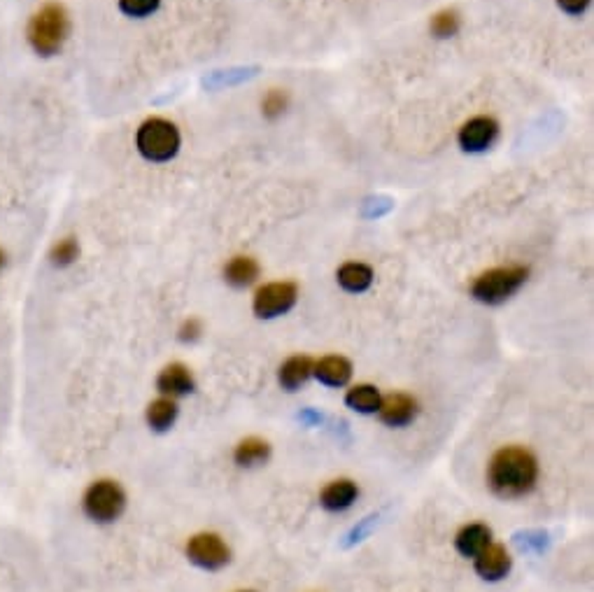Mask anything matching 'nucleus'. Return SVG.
Listing matches in <instances>:
<instances>
[{
  "label": "nucleus",
  "instance_id": "obj_3",
  "mask_svg": "<svg viewBox=\"0 0 594 592\" xmlns=\"http://www.w3.org/2000/svg\"><path fill=\"white\" fill-rule=\"evenodd\" d=\"M529 278L527 267H499L492 271H485L471 284V294L475 301L487 303V306H499L508 301L510 296L520 292Z\"/></svg>",
  "mask_w": 594,
  "mask_h": 592
},
{
  "label": "nucleus",
  "instance_id": "obj_24",
  "mask_svg": "<svg viewBox=\"0 0 594 592\" xmlns=\"http://www.w3.org/2000/svg\"><path fill=\"white\" fill-rule=\"evenodd\" d=\"M161 5V0H120V10L128 17H147L156 12Z\"/></svg>",
  "mask_w": 594,
  "mask_h": 592
},
{
  "label": "nucleus",
  "instance_id": "obj_22",
  "mask_svg": "<svg viewBox=\"0 0 594 592\" xmlns=\"http://www.w3.org/2000/svg\"><path fill=\"white\" fill-rule=\"evenodd\" d=\"M78 257H79V243L72 236L61 238L54 248H52V252H49V259H52V264H54L56 268L70 267V264L78 261Z\"/></svg>",
  "mask_w": 594,
  "mask_h": 592
},
{
  "label": "nucleus",
  "instance_id": "obj_16",
  "mask_svg": "<svg viewBox=\"0 0 594 592\" xmlns=\"http://www.w3.org/2000/svg\"><path fill=\"white\" fill-rule=\"evenodd\" d=\"M336 278L345 292L361 294V292H367L373 284V268L367 267V264H359V261H350V264H342L338 268Z\"/></svg>",
  "mask_w": 594,
  "mask_h": 592
},
{
  "label": "nucleus",
  "instance_id": "obj_19",
  "mask_svg": "<svg viewBox=\"0 0 594 592\" xmlns=\"http://www.w3.org/2000/svg\"><path fill=\"white\" fill-rule=\"evenodd\" d=\"M257 278H259V264L257 259H252V257H234V259L224 267V280H227L231 287H238V290L250 287Z\"/></svg>",
  "mask_w": 594,
  "mask_h": 592
},
{
  "label": "nucleus",
  "instance_id": "obj_25",
  "mask_svg": "<svg viewBox=\"0 0 594 592\" xmlns=\"http://www.w3.org/2000/svg\"><path fill=\"white\" fill-rule=\"evenodd\" d=\"M201 333H203V325H201V320H196V317H189V320L180 326L177 339H180L182 343H194V341L201 339Z\"/></svg>",
  "mask_w": 594,
  "mask_h": 592
},
{
  "label": "nucleus",
  "instance_id": "obj_4",
  "mask_svg": "<svg viewBox=\"0 0 594 592\" xmlns=\"http://www.w3.org/2000/svg\"><path fill=\"white\" fill-rule=\"evenodd\" d=\"M136 145H138V152L147 161H170L177 154V150H180V131H177L173 121L152 117V119L140 124Z\"/></svg>",
  "mask_w": 594,
  "mask_h": 592
},
{
  "label": "nucleus",
  "instance_id": "obj_1",
  "mask_svg": "<svg viewBox=\"0 0 594 592\" xmlns=\"http://www.w3.org/2000/svg\"><path fill=\"white\" fill-rule=\"evenodd\" d=\"M539 481V462L527 448L506 446L487 466V485L501 499H517L529 495Z\"/></svg>",
  "mask_w": 594,
  "mask_h": 592
},
{
  "label": "nucleus",
  "instance_id": "obj_18",
  "mask_svg": "<svg viewBox=\"0 0 594 592\" xmlns=\"http://www.w3.org/2000/svg\"><path fill=\"white\" fill-rule=\"evenodd\" d=\"M270 457V443L264 439H257V436H250V439H243L234 450V459L238 466H245V469H252V466L264 465Z\"/></svg>",
  "mask_w": 594,
  "mask_h": 592
},
{
  "label": "nucleus",
  "instance_id": "obj_27",
  "mask_svg": "<svg viewBox=\"0 0 594 592\" xmlns=\"http://www.w3.org/2000/svg\"><path fill=\"white\" fill-rule=\"evenodd\" d=\"M3 264H5V254H3V250H0V268H3Z\"/></svg>",
  "mask_w": 594,
  "mask_h": 592
},
{
  "label": "nucleus",
  "instance_id": "obj_5",
  "mask_svg": "<svg viewBox=\"0 0 594 592\" xmlns=\"http://www.w3.org/2000/svg\"><path fill=\"white\" fill-rule=\"evenodd\" d=\"M82 508L89 520L98 525H108V522L120 520L121 514L127 511V492L117 481L101 478L87 488L85 497H82Z\"/></svg>",
  "mask_w": 594,
  "mask_h": 592
},
{
  "label": "nucleus",
  "instance_id": "obj_2",
  "mask_svg": "<svg viewBox=\"0 0 594 592\" xmlns=\"http://www.w3.org/2000/svg\"><path fill=\"white\" fill-rule=\"evenodd\" d=\"M29 43L40 56L59 54L70 36V17L61 3H45L29 21Z\"/></svg>",
  "mask_w": 594,
  "mask_h": 592
},
{
  "label": "nucleus",
  "instance_id": "obj_10",
  "mask_svg": "<svg viewBox=\"0 0 594 592\" xmlns=\"http://www.w3.org/2000/svg\"><path fill=\"white\" fill-rule=\"evenodd\" d=\"M156 390L169 399H177V397L192 394L196 390V381H194L192 371L186 369L185 364L175 362L163 366L159 378H156Z\"/></svg>",
  "mask_w": 594,
  "mask_h": 592
},
{
  "label": "nucleus",
  "instance_id": "obj_20",
  "mask_svg": "<svg viewBox=\"0 0 594 592\" xmlns=\"http://www.w3.org/2000/svg\"><path fill=\"white\" fill-rule=\"evenodd\" d=\"M380 399H383V397H380L378 387L354 385V387H350L348 394H345V406L357 413L371 415V413H378Z\"/></svg>",
  "mask_w": 594,
  "mask_h": 592
},
{
  "label": "nucleus",
  "instance_id": "obj_21",
  "mask_svg": "<svg viewBox=\"0 0 594 592\" xmlns=\"http://www.w3.org/2000/svg\"><path fill=\"white\" fill-rule=\"evenodd\" d=\"M429 29H432L433 36L441 37V40H443V37H452L462 29V17H459L457 10H441L439 14H433Z\"/></svg>",
  "mask_w": 594,
  "mask_h": 592
},
{
  "label": "nucleus",
  "instance_id": "obj_13",
  "mask_svg": "<svg viewBox=\"0 0 594 592\" xmlns=\"http://www.w3.org/2000/svg\"><path fill=\"white\" fill-rule=\"evenodd\" d=\"M357 497H359V488L354 481L350 478H338L334 483L326 485L322 489V495H319V504L326 508V511H345V508L352 506L357 502Z\"/></svg>",
  "mask_w": 594,
  "mask_h": 592
},
{
  "label": "nucleus",
  "instance_id": "obj_26",
  "mask_svg": "<svg viewBox=\"0 0 594 592\" xmlns=\"http://www.w3.org/2000/svg\"><path fill=\"white\" fill-rule=\"evenodd\" d=\"M559 10H565L566 14H582L588 10L590 0H557Z\"/></svg>",
  "mask_w": 594,
  "mask_h": 592
},
{
  "label": "nucleus",
  "instance_id": "obj_15",
  "mask_svg": "<svg viewBox=\"0 0 594 592\" xmlns=\"http://www.w3.org/2000/svg\"><path fill=\"white\" fill-rule=\"evenodd\" d=\"M490 544H492V530L483 522H471V525L462 527L455 537V548L464 557H475Z\"/></svg>",
  "mask_w": 594,
  "mask_h": 592
},
{
  "label": "nucleus",
  "instance_id": "obj_14",
  "mask_svg": "<svg viewBox=\"0 0 594 592\" xmlns=\"http://www.w3.org/2000/svg\"><path fill=\"white\" fill-rule=\"evenodd\" d=\"M312 369H315V362H312L308 355H294L289 357L287 362L280 366L277 371V381L283 385V390L287 392H296L301 385H306L308 378L312 375Z\"/></svg>",
  "mask_w": 594,
  "mask_h": 592
},
{
  "label": "nucleus",
  "instance_id": "obj_23",
  "mask_svg": "<svg viewBox=\"0 0 594 592\" xmlns=\"http://www.w3.org/2000/svg\"><path fill=\"white\" fill-rule=\"evenodd\" d=\"M287 108H289V94L287 91H280V89L268 91L264 98V103H261V110H264V115L268 117V119H276V117H280Z\"/></svg>",
  "mask_w": 594,
  "mask_h": 592
},
{
  "label": "nucleus",
  "instance_id": "obj_9",
  "mask_svg": "<svg viewBox=\"0 0 594 592\" xmlns=\"http://www.w3.org/2000/svg\"><path fill=\"white\" fill-rule=\"evenodd\" d=\"M417 413H420V404L410 394L392 392L384 399H380L378 415L390 427H406L417 417Z\"/></svg>",
  "mask_w": 594,
  "mask_h": 592
},
{
  "label": "nucleus",
  "instance_id": "obj_28",
  "mask_svg": "<svg viewBox=\"0 0 594 592\" xmlns=\"http://www.w3.org/2000/svg\"><path fill=\"white\" fill-rule=\"evenodd\" d=\"M245 592H252V590H245Z\"/></svg>",
  "mask_w": 594,
  "mask_h": 592
},
{
  "label": "nucleus",
  "instance_id": "obj_8",
  "mask_svg": "<svg viewBox=\"0 0 594 592\" xmlns=\"http://www.w3.org/2000/svg\"><path fill=\"white\" fill-rule=\"evenodd\" d=\"M499 138V124L492 117H474L459 128V147L464 152H485Z\"/></svg>",
  "mask_w": 594,
  "mask_h": 592
},
{
  "label": "nucleus",
  "instance_id": "obj_17",
  "mask_svg": "<svg viewBox=\"0 0 594 592\" xmlns=\"http://www.w3.org/2000/svg\"><path fill=\"white\" fill-rule=\"evenodd\" d=\"M177 413H180V408H177L175 399L161 397V399L152 401V404L147 406L144 420H147L152 432H159V434H161V432H169L170 427H173L175 420H177Z\"/></svg>",
  "mask_w": 594,
  "mask_h": 592
},
{
  "label": "nucleus",
  "instance_id": "obj_6",
  "mask_svg": "<svg viewBox=\"0 0 594 592\" xmlns=\"http://www.w3.org/2000/svg\"><path fill=\"white\" fill-rule=\"evenodd\" d=\"M296 299H299V287L294 283H268L259 287L254 294L252 310L261 320H273L294 308Z\"/></svg>",
  "mask_w": 594,
  "mask_h": 592
},
{
  "label": "nucleus",
  "instance_id": "obj_7",
  "mask_svg": "<svg viewBox=\"0 0 594 592\" xmlns=\"http://www.w3.org/2000/svg\"><path fill=\"white\" fill-rule=\"evenodd\" d=\"M186 557H189V563L205 569V571H217V569H222L228 564V560H231V548H228L227 541H224L219 534L201 532L189 539V544H186Z\"/></svg>",
  "mask_w": 594,
  "mask_h": 592
},
{
  "label": "nucleus",
  "instance_id": "obj_11",
  "mask_svg": "<svg viewBox=\"0 0 594 592\" xmlns=\"http://www.w3.org/2000/svg\"><path fill=\"white\" fill-rule=\"evenodd\" d=\"M475 560V574L481 576L483 580H501L508 576L513 560H510L508 550L499 544H490L485 550H481Z\"/></svg>",
  "mask_w": 594,
  "mask_h": 592
},
{
  "label": "nucleus",
  "instance_id": "obj_12",
  "mask_svg": "<svg viewBox=\"0 0 594 592\" xmlns=\"http://www.w3.org/2000/svg\"><path fill=\"white\" fill-rule=\"evenodd\" d=\"M312 375H318V381L326 387H342L352 378V364L341 355L322 357L319 362H315Z\"/></svg>",
  "mask_w": 594,
  "mask_h": 592
}]
</instances>
